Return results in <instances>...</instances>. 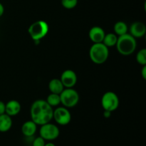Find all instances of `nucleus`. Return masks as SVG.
I'll return each mask as SVG.
<instances>
[{
  "instance_id": "nucleus-1",
  "label": "nucleus",
  "mask_w": 146,
  "mask_h": 146,
  "mask_svg": "<svg viewBox=\"0 0 146 146\" xmlns=\"http://www.w3.org/2000/svg\"><path fill=\"white\" fill-rule=\"evenodd\" d=\"M54 109L46 100L38 99L34 101L30 108L31 121L37 125L48 123L52 120Z\"/></svg>"
},
{
  "instance_id": "nucleus-2",
  "label": "nucleus",
  "mask_w": 146,
  "mask_h": 146,
  "mask_svg": "<svg viewBox=\"0 0 146 146\" xmlns=\"http://www.w3.org/2000/svg\"><path fill=\"white\" fill-rule=\"evenodd\" d=\"M118 52L123 56H129L135 51L137 47L135 38L127 33L122 36H118V40L115 44Z\"/></svg>"
},
{
  "instance_id": "nucleus-3",
  "label": "nucleus",
  "mask_w": 146,
  "mask_h": 146,
  "mask_svg": "<svg viewBox=\"0 0 146 146\" xmlns=\"http://www.w3.org/2000/svg\"><path fill=\"white\" fill-rule=\"evenodd\" d=\"M109 56V51L103 43L94 44L89 50V56L91 61L96 64H104Z\"/></svg>"
},
{
  "instance_id": "nucleus-4",
  "label": "nucleus",
  "mask_w": 146,
  "mask_h": 146,
  "mask_svg": "<svg viewBox=\"0 0 146 146\" xmlns=\"http://www.w3.org/2000/svg\"><path fill=\"white\" fill-rule=\"evenodd\" d=\"M49 27L46 21L38 20L30 25L28 32L31 38L35 42H39L41 38H44L48 34Z\"/></svg>"
},
{
  "instance_id": "nucleus-5",
  "label": "nucleus",
  "mask_w": 146,
  "mask_h": 146,
  "mask_svg": "<svg viewBox=\"0 0 146 146\" xmlns=\"http://www.w3.org/2000/svg\"><path fill=\"white\" fill-rule=\"evenodd\" d=\"M61 104L67 108H73L78 104L79 101L78 93L73 88H64L60 94Z\"/></svg>"
},
{
  "instance_id": "nucleus-6",
  "label": "nucleus",
  "mask_w": 146,
  "mask_h": 146,
  "mask_svg": "<svg viewBox=\"0 0 146 146\" xmlns=\"http://www.w3.org/2000/svg\"><path fill=\"white\" fill-rule=\"evenodd\" d=\"M101 106L104 111H108L112 113L119 106L118 96L112 91L105 93L101 98Z\"/></svg>"
},
{
  "instance_id": "nucleus-7",
  "label": "nucleus",
  "mask_w": 146,
  "mask_h": 146,
  "mask_svg": "<svg viewBox=\"0 0 146 146\" xmlns=\"http://www.w3.org/2000/svg\"><path fill=\"white\" fill-rule=\"evenodd\" d=\"M59 128L50 122L41 125L39 129L40 136L45 141H54L59 136Z\"/></svg>"
},
{
  "instance_id": "nucleus-8",
  "label": "nucleus",
  "mask_w": 146,
  "mask_h": 146,
  "mask_svg": "<svg viewBox=\"0 0 146 146\" xmlns=\"http://www.w3.org/2000/svg\"><path fill=\"white\" fill-rule=\"evenodd\" d=\"M53 118L58 125H66L71 122V115L66 107H57L53 112Z\"/></svg>"
},
{
  "instance_id": "nucleus-9",
  "label": "nucleus",
  "mask_w": 146,
  "mask_h": 146,
  "mask_svg": "<svg viewBox=\"0 0 146 146\" xmlns=\"http://www.w3.org/2000/svg\"><path fill=\"white\" fill-rule=\"evenodd\" d=\"M60 80L65 88H73L77 82L76 74L71 69L65 70L61 74Z\"/></svg>"
},
{
  "instance_id": "nucleus-10",
  "label": "nucleus",
  "mask_w": 146,
  "mask_h": 146,
  "mask_svg": "<svg viewBox=\"0 0 146 146\" xmlns=\"http://www.w3.org/2000/svg\"><path fill=\"white\" fill-rule=\"evenodd\" d=\"M105 35L106 33L104 30L101 27H98V26L93 27L88 33L89 38L92 42H94V44L102 43Z\"/></svg>"
},
{
  "instance_id": "nucleus-11",
  "label": "nucleus",
  "mask_w": 146,
  "mask_h": 146,
  "mask_svg": "<svg viewBox=\"0 0 146 146\" xmlns=\"http://www.w3.org/2000/svg\"><path fill=\"white\" fill-rule=\"evenodd\" d=\"M145 33L146 27L141 21H135L130 27V34L134 38H141L145 36Z\"/></svg>"
},
{
  "instance_id": "nucleus-12",
  "label": "nucleus",
  "mask_w": 146,
  "mask_h": 146,
  "mask_svg": "<svg viewBox=\"0 0 146 146\" xmlns=\"http://www.w3.org/2000/svg\"><path fill=\"white\" fill-rule=\"evenodd\" d=\"M21 104L16 100H11L6 104L5 113L9 116H15L21 111Z\"/></svg>"
},
{
  "instance_id": "nucleus-13",
  "label": "nucleus",
  "mask_w": 146,
  "mask_h": 146,
  "mask_svg": "<svg viewBox=\"0 0 146 146\" xmlns=\"http://www.w3.org/2000/svg\"><path fill=\"white\" fill-rule=\"evenodd\" d=\"M37 130V125L31 120L26 121L21 126V132L23 135L27 138H31L34 136Z\"/></svg>"
},
{
  "instance_id": "nucleus-14",
  "label": "nucleus",
  "mask_w": 146,
  "mask_h": 146,
  "mask_svg": "<svg viewBox=\"0 0 146 146\" xmlns=\"http://www.w3.org/2000/svg\"><path fill=\"white\" fill-rule=\"evenodd\" d=\"M12 126V119L11 117L4 113L0 115V132L6 133L9 131Z\"/></svg>"
},
{
  "instance_id": "nucleus-15",
  "label": "nucleus",
  "mask_w": 146,
  "mask_h": 146,
  "mask_svg": "<svg viewBox=\"0 0 146 146\" xmlns=\"http://www.w3.org/2000/svg\"><path fill=\"white\" fill-rule=\"evenodd\" d=\"M64 86L59 78H53L48 83V89L52 94H59L64 91Z\"/></svg>"
},
{
  "instance_id": "nucleus-16",
  "label": "nucleus",
  "mask_w": 146,
  "mask_h": 146,
  "mask_svg": "<svg viewBox=\"0 0 146 146\" xmlns=\"http://www.w3.org/2000/svg\"><path fill=\"white\" fill-rule=\"evenodd\" d=\"M118 40V36L115 33H108L106 34L103 40V44L107 47L115 46Z\"/></svg>"
},
{
  "instance_id": "nucleus-17",
  "label": "nucleus",
  "mask_w": 146,
  "mask_h": 146,
  "mask_svg": "<svg viewBox=\"0 0 146 146\" xmlns=\"http://www.w3.org/2000/svg\"><path fill=\"white\" fill-rule=\"evenodd\" d=\"M113 29L115 34L118 36H122L128 33V27L124 21H120L115 23V25H114Z\"/></svg>"
},
{
  "instance_id": "nucleus-18",
  "label": "nucleus",
  "mask_w": 146,
  "mask_h": 146,
  "mask_svg": "<svg viewBox=\"0 0 146 146\" xmlns=\"http://www.w3.org/2000/svg\"><path fill=\"white\" fill-rule=\"evenodd\" d=\"M48 105L51 106V107H56L61 104V98H60L59 94H51L47 96L46 100Z\"/></svg>"
},
{
  "instance_id": "nucleus-19",
  "label": "nucleus",
  "mask_w": 146,
  "mask_h": 146,
  "mask_svg": "<svg viewBox=\"0 0 146 146\" xmlns=\"http://www.w3.org/2000/svg\"><path fill=\"white\" fill-rule=\"evenodd\" d=\"M136 61L140 65H146V49L142 48L136 54Z\"/></svg>"
},
{
  "instance_id": "nucleus-20",
  "label": "nucleus",
  "mask_w": 146,
  "mask_h": 146,
  "mask_svg": "<svg viewBox=\"0 0 146 146\" xmlns=\"http://www.w3.org/2000/svg\"><path fill=\"white\" fill-rule=\"evenodd\" d=\"M61 4L67 9L75 8L78 4V0H61Z\"/></svg>"
},
{
  "instance_id": "nucleus-21",
  "label": "nucleus",
  "mask_w": 146,
  "mask_h": 146,
  "mask_svg": "<svg viewBox=\"0 0 146 146\" xmlns=\"http://www.w3.org/2000/svg\"><path fill=\"white\" fill-rule=\"evenodd\" d=\"M45 140L41 138V136H38L33 140L32 146H44L45 145Z\"/></svg>"
},
{
  "instance_id": "nucleus-22",
  "label": "nucleus",
  "mask_w": 146,
  "mask_h": 146,
  "mask_svg": "<svg viewBox=\"0 0 146 146\" xmlns=\"http://www.w3.org/2000/svg\"><path fill=\"white\" fill-rule=\"evenodd\" d=\"M5 107L6 104H4L3 101H0V115L5 113Z\"/></svg>"
},
{
  "instance_id": "nucleus-23",
  "label": "nucleus",
  "mask_w": 146,
  "mask_h": 146,
  "mask_svg": "<svg viewBox=\"0 0 146 146\" xmlns=\"http://www.w3.org/2000/svg\"><path fill=\"white\" fill-rule=\"evenodd\" d=\"M141 75L144 80L146 79V65L143 66V68L141 70Z\"/></svg>"
},
{
  "instance_id": "nucleus-24",
  "label": "nucleus",
  "mask_w": 146,
  "mask_h": 146,
  "mask_svg": "<svg viewBox=\"0 0 146 146\" xmlns=\"http://www.w3.org/2000/svg\"><path fill=\"white\" fill-rule=\"evenodd\" d=\"M111 112H110V111H104V116L105 117V118H108L111 117Z\"/></svg>"
},
{
  "instance_id": "nucleus-25",
  "label": "nucleus",
  "mask_w": 146,
  "mask_h": 146,
  "mask_svg": "<svg viewBox=\"0 0 146 146\" xmlns=\"http://www.w3.org/2000/svg\"><path fill=\"white\" fill-rule=\"evenodd\" d=\"M4 6H3V4L0 2V17L4 14Z\"/></svg>"
},
{
  "instance_id": "nucleus-26",
  "label": "nucleus",
  "mask_w": 146,
  "mask_h": 146,
  "mask_svg": "<svg viewBox=\"0 0 146 146\" xmlns=\"http://www.w3.org/2000/svg\"><path fill=\"white\" fill-rule=\"evenodd\" d=\"M44 146H56V145H55V144H54L53 143L49 142V143H46Z\"/></svg>"
}]
</instances>
